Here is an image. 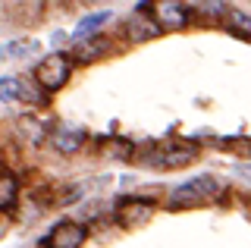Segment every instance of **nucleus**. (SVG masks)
<instances>
[{
    "instance_id": "nucleus-9",
    "label": "nucleus",
    "mask_w": 251,
    "mask_h": 248,
    "mask_svg": "<svg viewBox=\"0 0 251 248\" xmlns=\"http://www.w3.org/2000/svg\"><path fill=\"white\" fill-rule=\"evenodd\" d=\"M157 32H160V25L154 22V16L148 19L145 13H135V16L129 19V35H132V41H151V38H157Z\"/></svg>"
},
{
    "instance_id": "nucleus-16",
    "label": "nucleus",
    "mask_w": 251,
    "mask_h": 248,
    "mask_svg": "<svg viewBox=\"0 0 251 248\" xmlns=\"http://www.w3.org/2000/svg\"><path fill=\"white\" fill-rule=\"evenodd\" d=\"M41 100H44V91L22 79V104H41Z\"/></svg>"
},
{
    "instance_id": "nucleus-11",
    "label": "nucleus",
    "mask_w": 251,
    "mask_h": 248,
    "mask_svg": "<svg viewBox=\"0 0 251 248\" xmlns=\"http://www.w3.org/2000/svg\"><path fill=\"white\" fill-rule=\"evenodd\" d=\"M19 198V182L10 173H0V211H10Z\"/></svg>"
},
{
    "instance_id": "nucleus-5",
    "label": "nucleus",
    "mask_w": 251,
    "mask_h": 248,
    "mask_svg": "<svg viewBox=\"0 0 251 248\" xmlns=\"http://www.w3.org/2000/svg\"><path fill=\"white\" fill-rule=\"evenodd\" d=\"M85 239H88V232H85L82 223H75V220H60L57 226L47 232L44 245H47V248H82Z\"/></svg>"
},
{
    "instance_id": "nucleus-2",
    "label": "nucleus",
    "mask_w": 251,
    "mask_h": 248,
    "mask_svg": "<svg viewBox=\"0 0 251 248\" xmlns=\"http://www.w3.org/2000/svg\"><path fill=\"white\" fill-rule=\"evenodd\" d=\"M69 69H73V63L63 53H47L41 63L35 66V85L41 91H60L69 82Z\"/></svg>"
},
{
    "instance_id": "nucleus-6",
    "label": "nucleus",
    "mask_w": 251,
    "mask_h": 248,
    "mask_svg": "<svg viewBox=\"0 0 251 248\" xmlns=\"http://www.w3.org/2000/svg\"><path fill=\"white\" fill-rule=\"evenodd\" d=\"M188 6L185 3H176V0H163V3L154 6V22L160 28H167V32H176V28H182L188 22Z\"/></svg>"
},
{
    "instance_id": "nucleus-12",
    "label": "nucleus",
    "mask_w": 251,
    "mask_h": 248,
    "mask_svg": "<svg viewBox=\"0 0 251 248\" xmlns=\"http://www.w3.org/2000/svg\"><path fill=\"white\" fill-rule=\"evenodd\" d=\"M0 100L3 104L22 100V79L19 75H0Z\"/></svg>"
},
{
    "instance_id": "nucleus-3",
    "label": "nucleus",
    "mask_w": 251,
    "mask_h": 248,
    "mask_svg": "<svg viewBox=\"0 0 251 248\" xmlns=\"http://www.w3.org/2000/svg\"><path fill=\"white\" fill-rule=\"evenodd\" d=\"M198 157V148L195 145H173V148H148L141 154L148 167H167V170H176V167H185Z\"/></svg>"
},
{
    "instance_id": "nucleus-14",
    "label": "nucleus",
    "mask_w": 251,
    "mask_h": 248,
    "mask_svg": "<svg viewBox=\"0 0 251 248\" xmlns=\"http://www.w3.org/2000/svg\"><path fill=\"white\" fill-rule=\"evenodd\" d=\"M19 129L28 135V142H35V145H41L44 138H47V132H44V126L38 120H31V116H22L19 120Z\"/></svg>"
},
{
    "instance_id": "nucleus-4",
    "label": "nucleus",
    "mask_w": 251,
    "mask_h": 248,
    "mask_svg": "<svg viewBox=\"0 0 251 248\" xmlns=\"http://www.w3.org/2000/svg\"><path fill=\"white\" fill-rule=\"evenodd\" d=\"M113 214H116V223H120V226L135 229V226H145V223L154 217V204L145 201V198H123Z\"/></svg>"
},
{
    "instance_id": "nucleus-15",
    "label": "nucleus",
    "mask_w": 251,
    "mask_h": 248,
    "mask_svg": "<svg viewBox=\"0 0 251 248\" xmlns=\"http://www.w3.org/2000/svg\"><path fill=\"white\" fill-rule=\"evenodd\" d=\"M6 57H31L38 53V41H19V44H6L3 48Z\"/></svg>"
},
{
    "instance_id": "nucleus-10",
    "label": "nucleus",
    "mask_w": 251,
    "mask_h": 248,
    "mask_svg": "<svg viewBox=\"0 0 251 248\" xmlns=\"http://www.w3.org/2000/svg\"><path fill=\"white\" fill-rule=\"evenodd\" d=\"M110 19H113V13H110V10H98V13H91V16H82V19H78V25H75V41H88V35L94 32V28H100Z\"/></svg>"
},
{
    "instance_id": "nucleus-1",
    "label": "nucleus",
    "mask_w": 251,
    "mask_h": 248,
    "mask_svg": "<svg viewBox=\"0 0 251 248\" xmlns=\"http://www.w3.org/2000/svg\"><path fill=\"white\" fill-rule=\"evenodd\" d=\"M217 179L214 176H195L182 185H176L170 195V207H195V204H204L217 195Z\"/></svg>"
},
{
    "instance_id": "nucleus-7",
    "label": "nucleus",
    "mask_w": 251,
    "mask_h": 248,
    "mask_svg": "<svg viewBox=\"0 0 251 248\" xmlns=\"http://www.w3.org/2000/svg\"><path fill=\"white\" fill-rule=\"evenodd\" d=\"M50 145L60 154H75L85 145V132H82V129H66V126H63V129H57V132L50 135Z\"/></svg>"
},
{
    "instance_id": "nucleus-13",
    "label": "nucleus",
    "mask_w": 251,
    "mask_h": 248,
    "mask_svg": "<svg viewBox=\"0 0 251 248\" xmlns=\"http://www.w3.org/2000/svg\"><path fill=\"white\" fill-rule=\"evenodd\" d=\"M226 16H229V28H232V32L251 38V16H248L245 10H229Z\"/></svg>"
},
{
    "instance_id": "nucleus-8",
    "label": "nucleus",
    "mask_w": 251,
    "mask_h": 248,
    "mask_svg": "<svg viewBox=\"0 0 251 248\" xmlns=\"http://www.w3.org/2000/svg\"><path fill=\"white\" fill-rule=\"evenodd\" d=\"M107 50H110V41L104 35H94V38H88V41H82L75 48V60L78 63H94V60H100Z\"/></svg>"
}]
</instances>
